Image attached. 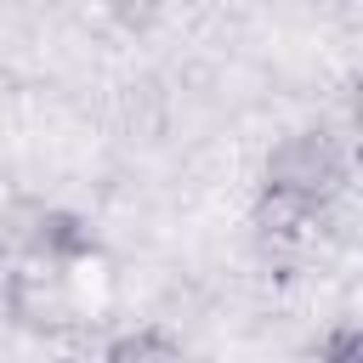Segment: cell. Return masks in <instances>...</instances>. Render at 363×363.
<instances>
[{
    "label": "cell",
    "instance_id": "obj_3",
    "mask_svg": "<svg viewBox=\"0 0 363 363\" xmlns=\"http://www.w3.org/2000/svg\"><path fill=\"white\" fill-rule=\"evenodd\" d=\"M102 363H182V346L164 329H125L119 340H108Z\"/></svg>",
    "mask_w": 363,
    "mask_h": 363
},
{
    "label": "cell",
    "instance_id": "obj_2",
    "mask_svg": "<svg viewBox=\"0 0 363 363\" xmlns=\"http://www.w3.org/2000/svg\"><path fill=\"white\" fill-rule=\"evenodd\" d=\"M6 301H11V318H23L28 329H62L74 318V289H68V272L62 267H17L11 284H6Z\"/></svg>",
    "mask_w": 363,
    "mask_h": 363
},
{
    "label": "cell",
    "instance_id": "obj_1",
    "mask_svg": "<svg viewBox=\"0 0 363 363\" xmlns=\"http://www.w3.org/2000/svg\"><path fill=\"white\" fill-rule=\"evenodd\" d=\"M261 187H267L261 199L289 204L301 216H318L352 187V164H346V153L329 130H295L267 153V182Z\"/></svg>",
    "mask_w": 363,
    "mask_h": 363
},
{
    "label": "cell",
    "instance_id": "obj_4",
    "mask_svg": "<svg viewBox=\"0 0 363 363\" xmlns=\"http://www.w3.org/2000/svg\"><path fill=\"white\" fill-rule=\"evenodd\" d=\"M323 363H363V323H340L323 335Z\"/></svg>",
    "mask_w": 363,
    "mask_h": 363
}]
</instances>
